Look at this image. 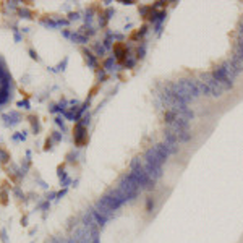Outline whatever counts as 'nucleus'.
Here are the masks:
<instances>
[{"mask_svg": "<svg viewBox=\"0 0 243 243\" xmlns=\"http://www.w3.org/2000/svg\"><path fill=\"white\" fill-rule=\"evenodd\" d=\"M13 91V78L5 60L0 57V107L5 105L12 97Z\"/></svg>", "mask_w": 243, "mask_h": 243, "instance_id": "f257e3e1", "label": "nucleus"}, {"mask_svg": "<svg viewBox=\"0 0 243 243\" xmlns=\"http://www.w3.org/2000/svg\"><path fill=\"white\" fill-rule=\"evenodd\" d=\"M172 93L177 96L178 99H182L183 102L186 101L196 97L198 94H199V89H198L196 83H191V81H178L172 84Z\"/></svg>", "mask_w": 243, "mask_h": 243, "instance_id": "f03ea898", "label": "nucleus"}]
</instances>
